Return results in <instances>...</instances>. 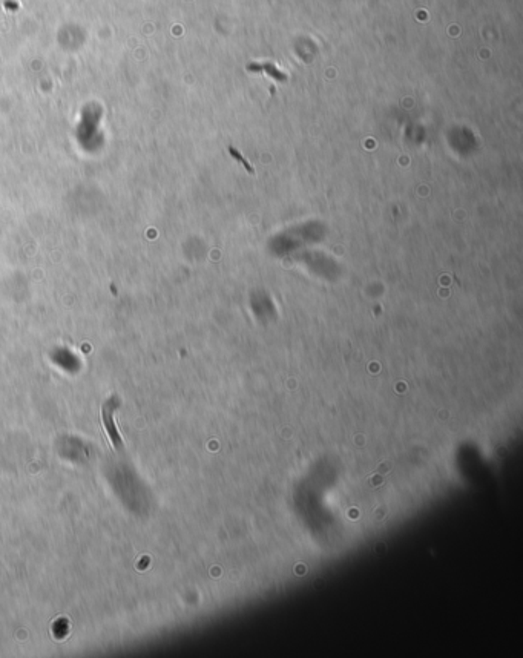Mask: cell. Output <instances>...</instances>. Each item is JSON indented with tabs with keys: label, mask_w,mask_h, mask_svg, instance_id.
<instances>
[{
	"label": "cell",
	"mask_w": 523,
	"mask_h": 658,
	"mask_svg": "<svg viewBox=\"0 0 523 658\" xmlns=\"http://www.w3.org/2000/svg\"><path fill=\"white\" fill-rule=\"evenodd\" d=\"M117 408H118V399L115 396L104 402L103 407H101V423H103L104 431H106V436H108L109 442H111V447L115 451H120V450H123L125 442H123V437H122V434L118 431V427L115 423V411H117Z\"/></svg>",
	"instance_id": "obj_1"
}]
</instances>
